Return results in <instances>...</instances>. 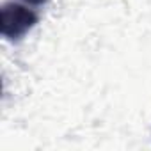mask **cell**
I'll return each mask as SVG.
<instances>
[{
  "mask_svg": "<svg viewBox=\"0 0 151 151\" xmlns=\"http://www.w3.org/2000/svg\"><path fill=\"white\" fill-rule=\"evenodd\" d=\"M22 2L30 6V7H43L46 4V0H22Z\"/></svg>",
  "mask_w": 151,
  "mask_h": 151,
  "instance_id": "7a4b0ae2",
  "label": "cell"
},
{
  "mask_svg": "<svg viewBox=\"0 0 151 151\" xmlns=\"http://www.w3.org/2000/svg\"><path fill=\"white\" fill-rule=\"evenodd\" d=\"M39 22L34 7L20 2H6L0 9V34L7 41H20Z\"/></svg>",
  "mask_w": 151,
  "mask_h": 151,
  "instance_id": "6da1fadb",
  "label": "cell"
}]
</instances>
